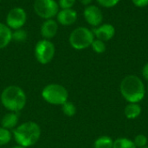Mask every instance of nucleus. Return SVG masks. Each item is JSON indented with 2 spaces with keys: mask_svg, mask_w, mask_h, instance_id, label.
I'll return each instance as SVG.
<instances>
[{
  "mask_svg": "<svg viewBox=\"0 0 148 148\" xmlns=\"http://www.w3.org/2000/svg\"><path fill=\"white\" fill-rule=\"evenodd\" d=\"M120 92L128 103H140L146 95V87L142 79L136 75H127L121 82Z\"/></svg>",
  "mask_w": 148,
  "mask_h": 148,
  "instance_id": "1",
  "label": "nucleus"
},
{
  "mask_svg": "<svg viewBox=\"0 0 148 148\" xmlns=\"http://www.w3.org/2000/svg\"><path fill=\"white\" fill-rule=\"evenodd\" d=\"M0 99L5 109L16 113L22 111L27 103V96L24 91L17 85L5 87L1 93Z\"/></svg>",
  "mask_w": 148,
  "mask_h": 148,
  "instance_id": "2",
  "label": "nucleus"
},
{
  "mask_svg": "<svg viewBox=\"0 0 148 148\" xmlns=\"http://www.w3.org/2000/svg\"><path fill=\"white\" fill-rule=\"evenodd\" d=\"M41 133V127L37 123L28 121L17 126L13 131V136L18 146L28 148L39 140Z\"/></svg>",
  "mask_w": 148,
  "mask_h": 148,
  "instance_id": "3",
  "label": "nucleus"
},
{
  "mask_svg": "<svg viewBox=\"0 0 148 148\" xmlns=\"http://www.w3.org/2000/svg\"><path fill=\"white\" fill-rule=\"evenodd\" d=\"M42 99L50 105L62 106L69 99L68 90L59 84L47 85L42 91Z\"/></svg>",
  "mask_w": 148,
  "mask_h": 148,
  "instance_id": "4",
  "label": "nucleus"
},
{
  "mask_svg": "<svg viewBox=\"0 0 148 148\" xmlns=\"http://www.w3.org/2000/svg\"><path fill=\"white\" fill-rule=\"evenodd\" d=\"M95 40L94 33L87 27H77L69 35V44L75 50H84L91 46Z\"/></svg>",
  "mask_w": 148,
  "mask_h": 148,
  "instance_id": "5",
  "label": "nucleus"
},
{
  "mask_svg": "<svg viewBox=\"0 0 148 148\" xmlns=\"http://www.w3.org/2000/svg\"><path fill=\"white\" fill-rule=\"evenodd\" d=\"M33 9L38 17L47 20L56 17L59 5L56 0H35Z\"/></svg>",
  "mask_w": 148,
  "mask_h": 148,
  "instance_id": "6",
  "label": "nucleus"
},
{
  "mask_svg": "<svg viewBox=\"0 0 148 148\" xmlns=\"http://www.w3.org/2000/svg\"><path fill=\"white\" fill-rule=\"evenodd\" d=\"M55 54L56 47L50 40L42 39L36 43L35 46V57L40 64H49L54 58Z\"/></svg>",
  "mask_w": 148,
  "mask_h": 148,
  "instance_id": "7",
  "label": "nucleus"
},
{
  "mask_svg": "<svg viewBox=\"0 0 148 148\" xmlns=\"http://www.w3.org/2000/svg\"><path fill=\"white\" fill-rule=\"evenodd\" d=\"M27 22V13L21 7H15L10 10L6 16V25L10 30L22 29Z\"/></svg>",
  "mask_w": 148,
  "mask_h": 148,
  "instance_id": "8",
  "label": "nucleus"
},
{
  "mask_svg": "<svg viewBox=\"0 0 148 148\" xmlns=\"http://www.w3.org/2000/svg\"><path fill=\"white\" fill-rule=\"evenodd\" d=\"M83 16L86 22L94 27H98L99 25H101L103 20L102 12L96 5L86 6L83 11Z\"/></svg>",
  "mask_w": 148,
  "mask_h": 148,
  "instance_id": "9",
  "label": "nucleus"
},
{
  "mask_svg": "<svg viewBox=\"0 0 148 148\" xmlns=\"http://www.w3.org/2000/svg\"><path fill=\"white\" fill-rule=\"evenodd\" d=\"M92 31L97 39L107 42L114 38L115 34V28L111 24H103L95 27Z\"/></svg>",
  "mask_w": 148,
  "mask_h": 148,
  "instance_id": "10",
  "label": "nucleus"
},
{
  "mask_svg": "<svg viewBox=\"0 0 148 148\" xmlns=\"http://www.w3.org/2000/svg\"><path fill=\"white\" fill-rule=\"evenodd\" d=\"M77 20V12L74 9L60 10L56 15V22L63 26H69L75 24Z\"/></svg>",
  "mask_w": 148,
  "mask_h": 148,
  "instance_id": "11",
  "label": "nucleus"
},
{
  "mask_svg": "<svg viewBox=\"0 0 148 148\" xmlns=\"http://www.w3.org/2000/svg\"><path fill=\"white\" fill-rule=\"evenodd\" d=\"M58 31V23L55 19H47L45 20L40 29L42 37L44 39L49 40L56 37Z\"/></svg>",
  "mask_w": 148,
  "mask_h": 148,
  "instance_id": "12",
  "label": "nucleus"
},
{
  "mask_svg": "<svg viewBox=\"0 0 148 148\" xmlns=\"http://www.w3.org/2000/svg\"><path fill=\"white\" fill-rule=\"evenodd\" d=\"M18 114L16 113H6L1 120V126L2 127L10 130V129H15L17 126L18 123Z\"/></svg>",
  "mask_w": 148,
  "mask_h": 148,
  "instance_id": "13",
  "label": "nucleus"
},
{
  "mask_svg": "<svg viewBox=\"0 0 148 148\" xmlns=\"http://www.w3.org/2000/svg\"><path fill=\"white\" fill-rule=\"evenodd\" d=\"M12 40V31L6 24L0 23V50L5 48Z\"/></svg>",
  "mask_w": 148,
  "mask_h": 148,
  "instance_id": "14",
  "label": "nucleus"
},
{
  "mask_svg": "<svg viewBox=\"0 0 148 148\" xmlns=\"http://www.w3.org/2000/svg\"><path fill=\"white\" fill-rule=\"evenodd\" d=\"M142 112V108L139 103H128L125 109L124 114L128 120H135L137 119Z\"/></svg>",
  "mask_w": 148,
  "mask_h": 148,
  "instance_id": "15",
  "label": "nucleus"
},
{
  "mask_svg": "<svg viewBox=\"0 0 148 148\" xmlns=\"http://www.w3.org/2000/svg\"><path fill=\"white\" fill-rule=\"evenodd\" d=\"M114 140L109 136H101L94 142V148H113Z\"/></svg>",
  "mask_w": 148,
  "mask_h": 148,
  "instance_id": "16",
  "label": "nucleus"
},
{
  "mask_svg": "<svg viewBox=\"0 0 148 148\" xmlns=\"http://www.w3.org/2000/svg\"><path fill=\"white\" fill-rule=\"evenodd\" d=\"M113 148H137L134 141L127 138H118L114 140Z\"/></svg>",
  "mask_w": 148,
  "mask_h": 148,
  "instance_id": "17",
  "label": "nucleus"
},
{
  "mask_svg": "<svg viewBox=\"0 0 148 148\" xmlns=\"http://www.w3.org/2000/svg\"><path fill=\"white\" fill-rule=\"evenodd\" d=\"M62 111L64 115L68 117H73L76 113V107L73 102L68 100L62 106Z\"/></svg>",
  "mask_w": 148,
  "mask_h": 148,
  "instance_id": "18",
  "label": "nucleus"
},
{
  "mask_svg": "<svg viewBox=\"0 0 148 148\" xmlns=\"http://www.w3.org/2000/svg\"><path fill=\"white\" fill-rule=\"evenodd\" d=\"M12 139V134L10 130L3 127H0V146H4L10 143Z\"/></svg>",
  "mask_w": 148,
  "mask_h": 148,
  "instance_id": "19",
  "label": "nucleus"
},
{
  "mask_svg": "<svg viewBox=\"0 0 148 148\" xmlns=\"http://www.w3.org/2000/svg\"><path fill=\"white\" fill-rule=\"evenodd\" d=\"M91 47L93 49V51L98 54H101L103 52L106 51V49H107V46H106V44L105 42L100 40V39H95L91 44Z\"/></svg>",
  "mask_w": 148,
  "mask_h": 148,
  "instance_id": "20",
  "label": "nucleus"
},
{
  "mask_svg": "<svg viewBox=\"0 0 148 148\" xmlns=\"http://www.w3.org/2000/svg\"><path fill=\"white\" fill-rule=\"evenodd\" d=\"M27 37H28V34L26 31L23 30V28L15 30L14 31H12V40L16 42H23L27 39Z\"/></svg>",
  "mask_w": 148,
  "mask_h": 148,
  "instance_id": "21",
  "label": "nucleus"
},
{
  "mask_svg": "<svg viewBox=\"0 0 148 148\" xmlns=\"http://www.w3.org/2000/svg\"><path fill=\"white\" fill-rule=\"evenodd\" d=\"M134 143L135 145V147L137 148H141L144 147H147V137L145 135V134H142V133H140L138 135H136L134 139Z\"/></svg>",
  "mask_w": 148,
  "mask_h": 148,
  "instance_id": "22",
  "label": "nucleus"
},
{
  "mask_svg": "<svg viewBox=\"0 0 148 148\" xmlns=\"http://www.w3.org/2000/svg\"><path fill=\"white\" fill-rule=\"evenodd\" d=\"M75 2L76 0H58V5H59V8H61L62 10L72 9Z\"/></svg>",
  "mask_w": 148,
  "mask_h": 148,
  "instance_id": "23",
  "label": "nucleus"
},
{
  "mask_svg": "<svg viewBox=\"0 0 148 148\" xmlns=\"http://www.w3.org/2000/svg\"><path fill=\"white\" fill-rule=\"evenodd\" d=\"M99 4L105 8H111L115 6L120 0H96Z\"/></svg>",
  "mask_w": 148,
  "mask_h": 148,
  "instance_id": "24",
  "label": "nucleus"
},
{
  "mask_svg": "<svg viewBox=\"0 0 148 148\" xmlns=\"http://www.w3.org/2000/svg\"><path fill=\"white\" fill-rule=\"evenodd\" d=\"M133 3L136 6V7H146L148 5V0H132Z\"/></svg>",
  "mask_w": 148,
  "mask_h": 148,
  "instance_id": "25",
  "label": "nucleus"
},
{
  "mask_svg": "<svg viewBox=\"0 0 148 148\" xmlns=\"http://www.w3.org/2000/svg\"><path fill=\"white\" fill-rule=\"evenodd\" d=\"M141 75L145 80L148 81V63L145 64L141 70Z\"/></svg>",
  "mask_w": 148,
  "mask_h": 148,
  "instance_id": "26",
  "label": "nucleus"
},
{
  "mask_svg": "<svg viewBox=\"0 0 148 148\" xmlns=\"http://www.w3.org/2000/svg\"><path fill=\"white\" fill-rule=\"evenodd\" d=\"M79 1L82 5H85V6H88L92 2V0H79Z\"/></svg>",
  "mask_w": 148,
  "mask_h": 148,
  "instance_id": "27",
  "label": "nucleus"
},
{
  "mask_svg": "<svg viewBox=\"0 0 148 148\" xmlns=\"http://www.w3.org/2000/svg\"><path fill=\"white\" fill-rule=\"evenodd\" d=\"M12 148H27V147H21V146H16V147H14Z\"/></svg>",
  "mask_w": 148,
  "mask_h": 148,
  "instance_id": "28",
  "label": "nucleus"
},
{
  "mask_svg": "<svg viewBox=\"0 0 148 148\" xmlns=\"http://www.w3.org/2000/svg\"><path fill=\"white\" fill-rule=\"evenodd\" d=\"M141 148H148V146H147V147H141Z\"/></svg>",
  "mask_w": 148,
  "mask_h": 148,
  "instance_id": "29",
  "label": "nucleus"
},
{
  "mask_svg": "<svg viewBox=\"0 0 148 148\" xmlns=\"http://www.w3.org/2000/svg\"><path fill=\"white\" fill-rule=\"evenodd\" d=\"M147 92H148V87H147Z\"/></svg>",
  "mask_w": 148,
  "mask_h": 148,
  "instance_id": "30",
  "label": "nucleus"
},
{
  "mask_svg": "<svg viewBox=\"0 0 148 148\" xmlns=\"http://www.w3.org/2000/svg\"><path fill=\"white\" fill-rule=\"evenodd\" d=\"M1 1H2V0H0V2H1Z\"/></svg>",
  "mask_w": 148,
  "mask_h": 148,
  "instance_id": "31",
  "label": "nucleus"
}]
</instances>
